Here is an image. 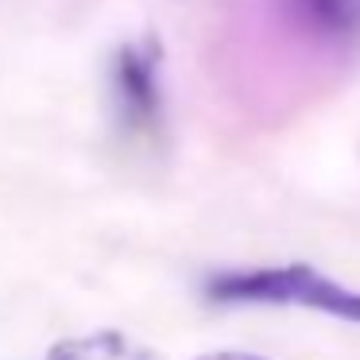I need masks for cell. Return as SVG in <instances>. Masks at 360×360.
I'll list each match as a JSON object with an SVG mask.
<instances>
[{
    "label": "cell",
    "instance_id": "cell-4",
    "mask_svg": "<svg viewBox=\"0 0 360 360\" xmlns=\"http://www.w3.org/2000/svg\"><path fill=\"white\" fill-rule=\"evenodd\" d=\"M51 360H155L151 352H140L117 333L86 337V341H66L51 352Z\"/></svg>",
    "mask_w": 360,
    "mask_h": 360
},
{
    "label": "cell",
    "instance_id": "cell-1",
    "mask_svg": "<svg viewBox=\"0 0 360 360\" xmlns=\"http://www.w3.org/2000/svg\"><path fill=\"white\" fill-rule=\"evenodd\" d=\"M213 302L233 306H295L337 321L360 326V290L310 264H267V267H233L205 283Z\"/></svg>",
    "mask_w": 360,
    "mask_h": 360
},
{
    "label": "cell",
    "instance_id": "cell-2",
    "mask_svg": "<svg viewBox=\"0 0 360 360\" xmlns=\"http://www.w3.org/2000/svg\"><path fill=\"white\" fill-rule=\"evenodd\" d=\"M112 105L132 136H155L163 128V66L155 43H128L117 51Z\"/></svg>",
    "mask_w": 360,
    "mask_h": 360
},
{
    "label": "cell",
    "instance_id": "cell-3",
    "mask_svg": "<svg viewBox=\"0 0 360 360\" xmlns=\"http://www.w3.org/2000/svg\"><path fill=\"white\" fill-rule=\"evenodd\" d=\"M298 27L333 47H360V0H290Z\"/></svg>",
    "mask_w": 360,
    "mask_h": 360
},
{
    "label": "cell",
    "instance_id": "cell-5",
    "mask_svg": "<svg viewBox=\"0 0 360 360\" xmlns=\"http://www.w3.org/2000/svg\"><path fill=\"white\" fill-rule=\"evenodd\" d=\"M198 360H267V356H256V352H236V349H225V352H205Z\"/></svg>",
    "mask_w": 360,
    "mask_h": 360
}]
</instances>
